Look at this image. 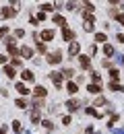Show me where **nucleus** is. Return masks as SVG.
I'll list each match as a JSON object with an SVG mask.
<instances>
[{
  "instance_id": "1",
  "label": "nucleus",
  "mask_w": 124,
  "mask_h": 134,
  "mask_svg": "<svg viewBox=\"0 0 124 134\" xmlns=\"http://www.w3.org/2000/svg\"><path fill=\"white\" fill-rule=\"evenodd\" d=\"M48 62H50V64H60V62H62V52L56 50V52H52V54H48Z\"/></svg>"
},
{
  "instance_id": "2",
  "label": "nucleus",
  "mask_w": 124,
  "mask_h": 134,
  "mask_svg": "<svg viewBox=\"0 0 124 134\" xmlns=\"http://www.w3.org/2000/svg\"><path fill=\"white\" fill-rule=\"evenodd\" d=\"M54 37H56V31H54V29H46V31H41V35H39L41 43H46V41H52Z\"/></svg>"
},
{
  "instance_id": "3",
  "label": "nucleus",
  "mask_w": 124,
  "mask_h": 134,
  "mask_svg": "<svg viewBox=\"0 0 124 134\" xmlns=\"http://www.w3.org/2000/svg\"><path fill=\"white\" fill-rule=\"evenodd\" d=\"M17 15V8H10V6H4L2 10H0V17L2 19H13Z\"/></svg>"
},
{
  "instance_id": "4",
  "label": "nucleus",
  "mask_w": 124,
  "mask_h": 134,
  "mask_svg": "<svg viewBox=\"0 0 124 134\" xmlns=\"http://www.w3.org/2000/svg\"><path fill=\"white\" fill-rule=\"evenodd\" d=\"M62 37H64V41L72 43V41H74V31L68 29V27H64V29H62Z\"/></svg>"
},
{
  "instance_id": "5",
  "label": "nucleus",
  "mask_w": 124,
  "mask_h": 134,
  "mask_svg": "<svg viewBox=\"0 0 124 134\" xmlns=\"http://www.w3.org/2000/svg\"><path fill=\"white\" fill-rule=\"evenodd\" d=\"M79 50H81L79 41H72V43H68V56H79Z\"/></svg>"
},
{
  "instance_id": "6",
  "label": "nucleus",
  "mask_w": 124,
  "mask_h": 134,
  "mask_svg": "<svg viewBox=\"0 0 124 134\" xmlns=\"http://www.w3.org/2000/svg\"><path fill=\"white\" fill-rule=\"evenodd\" d=\"M79 105H81V103H79L77 99H68V101H66V109H68L71 114H72V111H77V109H79Z\"/></svg>"
},
{
  "instance_id": "7",
  "label": "nucleus",
  "mask_w": 124,
  "mask_h": 134,
  "mask_svg": "<svg viewBox=\"0 0 124 134\" xmlns=\"http://www.w3.org/2000/svg\"><path fill=\"white\" fill-rule=\"evenodd\" d=\"M46 93H48V91H46L44 87H39V85L33 89V95H35V99H37V97H39V99H44V97H46Z\"/></svg>"
},
{
  "instance_id": "8",
  "label": "nucleus",
  "mask_w": 124,
  "mask_h": 134,
  "mask_svg": "<svg viewBox=\"0 0 124 134\" xmlns=\"http://www.w3.org/2000/svg\"><path fill=\"white\" fill-rule=\"evenodd\" d=\"M50 79H52V83L56 85V87H60V85H62V74H60V72H52V74H50Z\"/></svg>"
},
{
  "instance_id": "9",
  "label": "nucleus",
  "mask_w": 124,
  "mask_h": 134,
  "mask_svg": "<svg viewBox=\"0 0 124 134\" xmlns=\"http://www.w3.org/2000/svg\"><path fill=\"white\" fill-rule=\"evenodd\" d=\"M79 62H81V66L85 68V70L91 68V58H89V56H79Z\"/></svg>"
},
{
  "instance_id": "10",
  "label": "nucleus",
  "mask_w": 124,
  "mask_h": 134,
  "mask_svg": "<svg viewBox=\"0 0 124 134\" xmlns=\"http://www.w3.org/2000/svg\"><path fill=\"white\" fill-rule=\"evenodd\" d=\"M21 56H23V58H31V56H33V50H31L29 46H21Z\"/></svg>"
},
{
  "instance_id": "11",
  "label": "nucleus",
  "mask_w": 124,
  "mask_h": 134,
  "mask_svg": "<svg viewBox=\"0 0 124 134\" xmlns=\"http://www.w3.org/2000/svg\"><path fill=\"white\" fill-rule=\"evenodd\" d=\"M56 25H62V27H66V19L62 17V15H54V19H52Z\"/></svg>"
},
{
  "instance_id": "12",
  "label": "nucleus",
  "mask_w": 124,
  "mask_h": 134,
  "mask_svg": "<svg viewBox=\"0 0 124 134\" xmlns=\"http://www.w3.org/2000/svg\"><path fill=\"white\" fill-rule=\"evenodd\" d=\"M39 120H41L39 109H33V111H31V122H33V124H39Z\"/></svg>"
},
{
  "instance_id": "13",
  "label": "nucleus",
  "mask_w": 124,
  "mask_h": 134,
  "mask_svg": "<svg viewBox=\"0 0 124 134\" xmlns=\"http://www.w3.org/2000/svg\"><path fill=\"white\" fill-rule=\"evenodd\" d=\"M4 74H6L8 79H15V76H17V72H15L13 66H4Z\"/></svg>"
},
{
  "instance_id": "14",
  "label": "nucleus",
  "mask_w": 124,
  "mask_h": 134,
  "mask_svg": "<svg viewBox=\"0 0 124 134\" xmlns=\"http://www.w3.org/2000/svg\"><path fill=\"white\" fill-rule=\"evenodd\" d=\"M60 74H62V76H64V79H68V81H71L72 76H74V70H72V68H64V70H62V72H60Z\"/></svg>"
},
{
  "instance_id": "15",
  "label": "nucleus",
  "mask_w": 124,
  "mask_h": 134,
  "mask_svg": "<svg viewBox=\"0 0 124 134\" xmlns=\"http://www.w3.org/2000/svg\"><path fill=\"white\" fill-rule=\"evenodd\" d=\"M107 87H110L112 91H118V93H122V91H124V87H122V85H120V83H114V81L107 85Z\"/></svg>"
},
{
  "instance_id": "16",
  "label": "nucleus",
  "mask_w": 124,
  "mask_h": 134,
  "mask_svg": "<svg viewBox=\"0 0 124 134\" xmlns=\"http://www.w3.org/2000/svg\"><path fill=\"white\" fill-rule=\"evenodd\" d=\"M110 76H112L114 83H118V79H120V70H118V68H112V70H110Z\"/></svg>"
},
{
  "instance_id": "17",
  "label": "nucleus",
  "mask_w": 124,
  "mask_h": 134,
  "mask_svg": "<svg viewBox=\"0 0 124 134\" xmlns=\"http://www.w3.org/2000/svg\"><path fill=\"white\" fill-rule=\"evenodd\" d=\"M87 91L91 93V95H97L101 89H99V85H87Z\"/></svg>"
},
{
  "instance_id": "18",
  "label": "nucleus",
  "mask_w": 124,
  "mask_h": 134,
  "mask_svg": "<svg viewBox=\"0 0 124 134\" xmlns=\"http://www.w3.org/2000/svg\"><path fill=\"white\" fill-rule=\"evenodd\" d=\"M104 54H106V56H114V54H116V50H114V46H110V43H106V46H104Z\"/></svg>"
},
{
  "instance_id": "19",
  "label": "nucleus",
  "mask_w": 124,
  "mask_h": 134,
  "mask_svg": "<svg viewBox=\"0 0 124 134\" xmlns=\"http://www.w3.org/2000/svg\"><path fill=\"white\" fill-rule=\"evenodd\" d=\"M17 91H19V95H27V93H29V89L23 83H17Z\"/></svg>"
},
{
  "instance_id": "20",
  "label": "nucleus",
  "mask_w": 124,
  "mask_h": 134,
  "mask_svg": "<svg viewBox=\"0 0 124 134\" xmlns=\"http://www.w3.org/2000/svg\"><path fill=\"white\" fill-rule=\"evenodd\" d=\"M95 41H97V43H104V46H106V41H107L106 33H95Z\"/></svg>"
},
{
  "instance_id": "21",
  "label": "nucleus",
  "mask_w": 124,
  "mask_h": 134,
  "mask_svg": "<svg viewBox=\"0 0 124 134\" xmlns=\"http://www.w3.org/2000/svg\"><path fill=\"white\" fill-rule=\"evenodd\" d=\"M21 76H23L25 81H33V72H31V70H23V72H21Z\"/></svg>"
},
{
  "instance_id": "22",
  "label": "nucleus",
  "mask_w": 124,
  "mask_h": 134,
  "mask_svg": "<svg viewBox=\"0 0 124 134\" xmlns=\"http://www.w3.org/2000/svg\"><path fill=\"white\" fill-rule=\"evenodd\" d=\"M89 74H91V79H93V85H97L99 81H101V76H99V72H95V70H91Z\"/></svg>"
},
{
  "instance_id": "23",
  "label": "nucleus",
  "mask_w": 124,
  "mask_h": 134,
  "mask_svg": "<svg viewBox=\"0 0 124 134\" xmlns=\"http://www.w3.org/2000/svg\"><path fill=\"white\" fill-rule=\"evenodd\" d=\"M15 105H17L19 109H25V107H27V101H25V99H21V97H19V99L15 101Z\"/></svg>"
},
{
  "instance_id": "24",
  "label": "nucleus",
  "mask_w": 124,
  "mask_h": 134,
  "mask_svg": "<svg viewBox=\"0 0 124 134\" xmlns=\"http://www.w3.org/2000/svg\"><path fill=\"white\" fill-rule=\"evenodd\" d=\"M66 91H68L71 95H74V93H77V85H74V83H71V81H68V85H66Z\"/></svg>"
},
{
  "instance_id": "25",
  "label": "nucleus",
  "mask_w": 124,
  "mask_h": 134,
  "mask_svg": "<svg viewBox=\"0 0 124 134\" xmlns=\"http://www.w3.org/2000/svg\"><path fill=\"white\" fill-rule=\"evenodd\" d=\"M8 54H10V56H21V50H19V48H15V46H10V48H8Z\"/></svg>"
},
{
  "instance_id": "26",
  "label": "nucleus",
  "mask_w": 124,
  "mask_h": 134,
  "mask_svg": "<svg viewBox=\"0 0 124 134\" xmlns=\"http://www.w3.org/2000/svg\"><path fill=\"white\" fill-rule=\"evenodd\" d=\"M13 130H15L17 134H21V130H23V128H21V122H19V120H15V122H13Z\"/></svg>"
},
{
  "instance_id": "27",
  "label": "nucleus",
  "mask_w": 124,
  "mask_h": 134,
  "mask_svg": "<svg viewBox=\"0 0 124 134\" xmlns=\"http://www.w3.org/2000/svg\"><path fill=\"white\" fill-rule=\"evenodd\" d=\"M39 8H41V13H50V10H54V4H41Z\"/></svg>"
},
{
  "instance_id": "28",
  "label": "nucleus",
  "mask_w": 124,
  "mask_h": 134,
  "mask_svg": "<svg viewBox=\"0 0 124 134\" xmlns=\"http://www.w3.org/2000/svg\"><path fill=\"white\" fill-rule=\"evenodd\" d=\"M93 10H95V6H93L91 2H85V13H87V15H91Z\"/></svg>"
},
{
  "instance_id": "29",
  "label": "nucleus",
  "mask_w": 124,
  "mask_h": 134,
  "mask_svg": "<svg viewBox=\"0 0 124 134\" xmlns=\"http://www.w3.org/2000/svg\"><path fill=\"white\" fill-rule=\"evenodd\" d=\"M41 124H44V128H46V130H54V124L50 122V120H44Z\"/></svg>"
},
{
  "instance_id": "30",
  "label": "nucleus",
  "mask_w": 124,
  "mask_h": 134,
  "mask_svg": "<svg viewBox=\"0 0 124 134\" xmlns=\"http://www.w3.org/2000/svg\"><path fill=\"white\" fill-rule=\"evenodd\" d=\"M118 120H120V116H118V114H114V116H112V120H110V124H107V126H110V128H114V124H116Z\"/></svg>"
},
{
  "instance_id": "31",
  "label": "nucleus",
  "mask_w": 124,
  "mask_h": 134,
  "mask_svg": "<svg viewBox=\"0 0 124 134\" xmlns=\"http://www.w3.org/2000/svg\"><path fill=\"white\" fill-rule=\"evenodd\" d=\"M83 17H85V23H89V25H93V23H95V19H93V15H87V13H85Z\"/></svg>"
},
{
  "instance_id": "32",
  "label": "nucleus",
  "mask_w": 124,
  "mask_h": 134,
  "mask_svg": "<svg viewBox=\"0 0 124 134\" xmlns=\"http://www.w3.org/2000/svg\"><path fill=\"white\" fill-rule=\"evenodd\" d=\"M95 105H107V101L104 99V97H97V99H95Z\"/></svg>"
},
{
  "instance_id": "33",
  "label": "nucleus",
  "mask_w": 124,
  "mask_h": 134,
  "mask_svg": "<svg viewBox=\"0 0 124 134\" xmlns=\"http://www.w3.org/2000/svg\"><path fill=\"white\" fill-rule=\"evenodd\" d=\"M116 21H118L120 25H124V13H118V15H116Z\"/></svg>"
},
{
  "instance_id": "34",
  "label": "nucleus",
  "mask_w": 124,
  "mask_h": 134,
  "mask_svg": "<svg viewBox=\"0 0 124 134\" xmlns=\"http://www.w3.org/2000/svg\"><path fill=\"white\" fill-rule=\"evenodd\" d=\"M21 64H23V60H21V58H13V68H15V66H21Z\"/></svg>"
},
{
  "instance_id": "35",
  "label": "nucleus",
  "mask_w": 124,
  "mask_h": 134,
  "mask_svg": "<svg viewBox=\"0 0 124 134\" xmlns=\"http://www.w3.org/2000/svg\"><path fill=\"white\" fill-rule=\"evenodd\" d=\"M62 124H66V126H71V124H72L71 116H64V118H62Z\"/></svg>"
},
{
  "instance_id": "36",
  "label": "nucleus",
  "mask_w": 124,
  "mask_h": 134,
  "mask_svg": "<svg viewBox=\"0 0 124 134\" xmlns=\"http://www.w3.org/2000/svg\"><path fill=\"white\" fill-rule=\"evenodd\" d=\"M37 52H41V54H44V52H46V43H41V41H39V43H37Z\"/></svg>"
},
{
  "instance_id": "37",
  "label": "nucleus",
  "mask_w": 124,
  "mask_h": 134,
  "mask_svg": "<svg viewBox=\"0 0 124 134\" xmlns=\"http://www.w3.org/2000/svg\"><path fill=\"white\" fill-rule=\"evenodd\" d=\"M6 60H8V58H6L4 54H0V64H2V66H6Z\"/></svg>"
},
{
  "instance_id": "38",
  "label": "nucleus",
  "mask_w": 124,
  "mask_h": 134,
  "mask_svg": "<svg viewBox=\"0 0 124 134\" xmlns=\"http://www.w3.org/2000/svg\"><path fill=\"white\" fill-rule=\"evenodd\" d=\"M6 33H8V27H0V37H4Z\"/></svg>"
},
{
  "instance_id": "39",
  "label": "nucleus",
  "mask_w": 124,
  "mask_h": 134,
  "mask_svg": "<svg viewBox=\"0 0 124 134\" xmlns=\"http://www.w3.org/2000/svg\"><path fill=\"white\" fill-rule=\"evenodd\" d=\"M44 19H46V13H41V10H39V13H37V21H44Z\"/></svg>"
},
{
  "instance_id": "40",
  "label": "nucleus",
  "mask_w": 124,
  "mask_h": 134,
  "mask_svg": "<svg viewBox=\"0 0 124 134\" xmlns=\"http://www.w3.org/2000/svg\"><path fill=\"white\" fill-rule=\"evenodd\" d=\"M83 27H85V31H89V33H91V31H93V25H89V23H85V25H83Z\"/></svg>"
},
{
  "instance_id": "41",
  "label": "nucleus",
  "mask_w": 124,
  "mask_h": 134,
  "mask_svg": "<svg viewBox=\"0 0 124 134\" xmlns=\"http://www.w3.org/2000/svg\"><path fill=\"white\" fill-rule=\"evenodd\" d=\"M116 39H118L120 43H124V35H122V33H116Z\"/></svg>"
},
{
  "instance_id": "42",
  "label": "nucleus",
  "mask_w": 124,
  "mask_h": 134,
  "mask_svg": "<svg viewBox=\"0 0 124 134\" xmlns=\"http://www.w3.org/2000/svg\"><path fill=\"white\" fill-rule=\"evenodd\" d=\"M15 35H17V37H23V35H25V31H23V29H17V31H15Z\"/></svg>"
},
{
  "instance_id": "43",
  "label": "nucleus",
  "mask_w": 124,
  "mask_h": 134,
  "mask_svg": "<svg viewBox=\"0 0 124 134\" xmlns=\"http://www.w3.org/2000/svg\"><path fill=\"white\" fill-rule=\"evenodd\" d=\"M0 134H6V128H0Z\"/></svg>"
},
{
  "instance_id": "44",
  "label": "nucleus",
  "mask_w": 124,
  "mask_h": 134,
  "mask_svg": "<svg viewBox=\"0 0 124 134\" xmlns=\"http://www.w3.org/2000/svg\"><path fill=\"white\" fill-rule=\"evenodd\" d=\"M93 134H99V132H93Z\"/></svg>"
}]
</instances>
